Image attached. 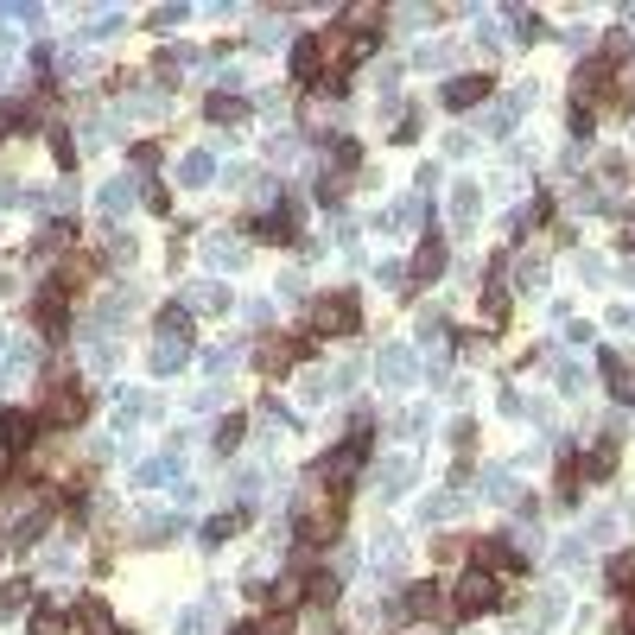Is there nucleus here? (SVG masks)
Here are the masks:
<instances>
[{"mask_svg":"<svg viewBox=\"0 0 635 635\" xmlns=\"http://www.w3.org/2000/svg\"><path fill=\"white\" fill-rule=\"evenodd\" d=\"M559 503H578V458H559Z\"/></svg>","mask_w":635,"mask_h":635,"instance_id":"e433bc0d","label":"nucleus"},{"mask_svg":"<svg viewBox=\"0 0 635 635\" xmlns=\"http://www.w3.org/2000/svg\"><path fill=\"white\" fill-rule=\"evenodd\" d=\"M185 356H191V344H159V350H153V369H159V376H172Z\"/></svg>","mask_w":635,"mask_h":635,"instance_id":"473e14b6","label":"nucleus"},{"mask_svg":"<svg viewBox=\"0 0 635 635\" xmlns=\"http://www.w3.org/2000/svg\"><path fill=\"white\" fill-rule=\"evenodd\" d=\"M305 127H331V102H312V109H305Z\"/></svg>","mask_w":635,"mask_h":635,"instance_id":"de8ad7c7","label":"nucleus"},{"mask_svg":"<svg viewBox=\"0 0 635 635\" xmlns=\"http://www.w3.org/2000/svg\"><path fill=\"white\" fill-rule=\"evenodd\" d=\"M178 471V451H165V458H153V464H140V483H165Z\"/></svg>","mask_w":635,"mask_h":635,"instance_id":"c9c22d12","label":"nucleus"},{"mask_svg":"<svg viewBox=\"0 0 635 635\" xmlns=\"http://www.w3.org/2000/svg\"><path fill=\"white\" fill-rule=\"evenodd\" d=\"M477 217V185H458V223Z\"/></svg>","mask_w":635,"mask_h":635,"instance_id":"79ce46f5","label":"nucleus"},{"mask_svg":"<svg viewBox=\"0 0 635 635\" xmlns=\"http://www.w3.org/2000/svg\"><path fill=\"white\" fill-rule=\"evenodd\" d=\"M236 527H242V514H236V508H229V514H210V521H204V546H223Z\"/></svg>","mask_w":635,"mask_h":635,"instance_id":"cd10ccee","label":"nucleus"},{"mask_svg":"<svg viewBox=\"0 0 635 635\" xmlns=\"http://www.w3.org/2000/svg\"><path fill=\"white\" fill-rule=\"evenodd\" d=\"M610 591H635V546L610 559Z\"/></svg>","mask_w":635,"mask_h":635,"instance_id":"2f4dec72","label":"nucleus"},{"mask_svg":"<svg viewBox=\"0 0 635 635\" xmlns=\"http://www.w3.org/2000/svg\"><path fill=\"white\" fill-rule=\"evenodd\" d=\"M204 109H210V122H242V115H249V102H242V96H229V90H210V102H204Z\"/></svg>","mask_w":635,"mask_h":635,"instance_id":"412c9836","label":"nucleus"},{"mask_svg":"<svg viewBox=\"0 0 635 635\" xmlns=\"http://www.w3.org/2000/svg\"><path fill=\"white\" fill-rule=\"evenodd\" d=\"M381 381H387V387L413 381V356H407V350H381Z\"/></svg>","mask_w":635,"mask_h":635,"instance_id":"b1692460","label":"nucleus"},{"mask_svg":"<svg viewBox=\"0 0 635 635\" xmlns=\"http://www.w3.org/2000/svg\"><path fill=\"white\" fill-rule=\"evenodd\" d=\"M521 566H527V553H521V546H514V540H477V572H490V578H496V572H521Z\"/></svg>","mask_w":635,"mask_h":635,"instance_id":"6e6552de","label":"nucleus"},{"mask_svg":"<svg viewBox=\"0 0 635 635\" xmlns=\"http://www.w3.org/2000/svg\"><path fill=\"white\" fill-rule=\"evenodd\" d=\"M223 305H229V292L217 280H191L185 286V312H223Z\"/></svg>","mask_w":635,"mask_h":635,"instance_id":"dca6fc26","label":"nucleus"},{"mask_svg":"<svg viewBox=\"0 0 635 635\" xmlns=\"http://www.w3.org/2000/svg\"><path fill=\"white\" fill-rule=\"evenodd\" d=\"M26 604H32V585H26V578L0 585V617H13V610H26Z\"/></svg>","mask_w":635,"mask_h":635,"instance_id":"7c9ffc66","label":"nucleus"},{"mask_svg":"<svg viewBox=\"0 0 635 635\" xmlns=\"http://www.w3.org/2000/svg\"><path fill=\"white\" fill-rule=\"evenodd\" d=\"M445 260H451V254H445V242H439V236H426V242H419V254H413V280H439V273H445Z\"/></svg>","mask_w":635,"mask_h":635,"instance_id":"a211bd4d","label":"nucleus"},{"mask_svg":"<svg viewBox=\"0 0 635 635\" xmlns=\"http://www.w3.org/2000/svg\"><path fill=\"white\" fill-rule=\"evenodd\" d=\"M572 133H578V140H591V109H585V102L572 109Z\"/></svg>","mask_w":635,"mask_h":635,"instance_id":"49530a36","label":"nucleus"},{"mask_svg":"<svg viewBox=\"0 0 635 635\" xmlns=\"http://www.w3.org/2000/svg\"><path fill=\"white\" fill-rule=\"evenodd\" d=\"M630 254H635V242H630Z\"/></svg>","mask_w":635,"mask_h":635,"instance_id":"603ef678","label":"nucleus"},{"mask_svg":"<svg viewBox=\"0 0 635 635\" xmlns=\"http://www.w3.org/2000/svg\"><path fill=\"white\" fill-rule=\"evenodd\" d=\"M178 178H185V185H210V178H217V159H210V153H185V159H178Z\"/></svg>","mask_w":635,"mask_h":635,"instance_id":"5701e85b","label":"nucleus"},{"mask_svg":"<svg viewBox=\"0 0 635 635\" xmlns=\"http://www.w3.org/2000/svg\"><path fill=\"white\" fill-rule=\"evenodd\" d=\"M337 527H344V496H331L318 514L299 521V546H324V540H337Z\"/></svg>","mask_w":635,"mask_h":635,"instance_id":"0eeeda50","label":"nucleus"},{"mask_svg":"<svg viewBox=\"0 0 635 635\" xmlns=\"http://www.w3.org/2000/svg\"><path fill=\"white\" fill-rule=\"evenodd\" d=\"M32 635H64V617H58V610H38V617H32Z\"/></svg>","mask_w":635,"mask_h":635,"instance_id":"a19ab883","label":"nucleus"},{"mask_svg":"<svg viewBox=\"0 0 635 635\" xmlns=\"http://www.w3.org/2000/svg\"><path fill=\"white\" fill-rule=\"evenodd\" d=\"M210 630H217V604H210V598H197V604L178 617V635H210Z\"/></svg>","mask_w":635,"mask_h":635,"instance_id":"aec40b11","label":"nucleus"},{"mask_svg":"<svg viewBox=\"0 0 635 635\" xmlns=\"http://www.w3.org/2000/svg\"><path fill=\"white\" fill-rule=\"evenodd\" d=\"M133 197H140V185H127V178H115V185L102 191V210H109V217H122V210H133Z\"/></svg>","mask_w":635,"mask_h":635,"instance_id":"a878e982","label":"nucleus"},{"mask_svg":"<svg viewBox=\"0 0 635 635\" xmlns=\"http://www.w3.org/2000/svg\"><path fill=\"white\" fill-rule=\"evenodd\" d=\"M236 363H242V350H236V344H223V350H210V356H204V369H210V376H229Z\"/></svg>","mask_w":635,"mask_h":635,"instance_id":"72a5a7b5","label":"nucleus"},{"mask_svg":"<svg viewBox=\"0 0 635 635\" xmlns=\"http://www.w3.org/2000/svg\"><path fill=\"white\" fill-rule=\"evenodd\" d=\"M133 165H140V172H153V165H159V146H153V140H146V146H133Z\"/></svg>","mask_w":635,"mask_h":635,"instance_id":"a18cd8bd","label":"nucleus"},{"mask_svg":"<svg viewBox=\"0 0 635 635\" xmlns=\"http://www.w3.org/2000/svg\"><path fill=\"white\" fill-rule=\"evenodd\" d=\"M439 96H445V109H477V102L490 96V77H451Z\"/></svg>","mask_w":635,"mask_h":635,"instance_id":"ddd939ff","label":"nucleus"},{"mask_svg":"<svg viewBox=\"0 0 635 635\" xmlns=\"http://www.w3.org/2000/svg\"><path fill=\"white\" fill-rule=\"evenodd\" d=\"M312 324H318L324 337H350V331L363 324V305H356V292H331V299H318V305H312Z\"/></svg>","mask_w":635,"mask_h":635,"instance_id":"f03ea898","label":"nucleus"},{"mask_svg":"<svg viewBox=\"0 0 635 635\" xmlns=\"http://www.w3.org/2000/svg\"><path fill=\"white\" fill-rule=\"evenodd\" d=\"M400 604H407V617H439V610H445V591H439L432 578H419V585H407Z\"/></svg>","mask_w":635,"mask_h":635,"instance_id":"4468645a","label":"nucleus"},{"mask_svg":"<svg viewBox=\"0 0 635 635\" xmlns=\"http://www.w3.org/2000/svg\"><path fill=\"white\" fill-rule=\"evenodd\" d=\"M381 496H400V490H407V483H413V464H407V458H394V464H381Z\"/></svg>","mask_w":635,"mask_h":635,"instance_id":"393cba45","label":"nucleus"},{"mask_svg":"<svg viewBox=\"0 0 635 635\" xmlns=\"http://www.w3.org/2000/svg\"><path fill=\"white\" fill-rule=\"evenodd\" d=\"M623 635H635V598H630V610H623Z\"/></svg>","mask_w":635,"mask_h":635,"instance_id":"8fccbe9b","label":"nucleus"},{"mask_svg":"<svg viewBox=\"0 0 635 635\" xmlns=\"http://www.w3.org/2000/svg\"><path fill=\"white\" fill-rule=\"evenodd\" d=\"M90 413V394H83V381L58 376L51 381V400H45V426H70V419H83Z\"/></svg>","mask_w":635,"mask_h":635,"instance_id":"39448f33","label":"nucleus"},{"mask_svg":"<svg viewBox=\"0 0 635 635\" xmlns=\"http://www.w3.org/2000/svg\"><path fill=\"white\" fill-rule=\"evenodd\" d=\"M578 471H585V477H610V471H617V451H610V445H598V451H591Z\"/></svg>","mask_w":635,"mask_h":635,"instance_id":"f704fd0d","label":"nucleus"},{"mask_svg":"<svg viewBox=\"0 0 635 635\" xmlns=\"http://www.w3.org/2000/svg\"><path fill=\"white\" fill-rule=\"evenodd\" d=\"M32 312H38V331H45V337L58 344V337H64V286L51 280V286L38 292V305H32Z\"/></svg>","mask_w":635,"mask_h":635,"instance_id":"9d476101","label":"nucleus"},{"mask_svg":"<svg viewBox=\"0 0 635 635\" xmlns=\"http://www.w3.org/2000/svg\"><path fill=\"white\" fill-rule=\"evenodd\" d=\"M604 381H610V394H617L623 407H635V369L617 356V350H604Z\"/></svg>","mask_w":635,"mask_h":635,"instance_id":"2eb2a0df","label":"nucleus"},{"mask_svg":"<svg viewBox=\"0 0 635 635\" xmlns=\"http://www.w3.org/2000/svg\"><path fill=\"white\" fill-rule=\"evenodd\" d=\"M229 635H254V623H249V630H229Z\"/></svg>","mask_w":635,"mask_h":635,"instance_id":"3c124183","label":"nucleus"},{"mask_svg":"<svg viewBox=\"0 0 635 635\" xmlns=\"http://www.w3.org/2000/svg\"><path fill=\"white\" fill-rule=\"evenodd\" d=\"M305 598L312 604H331L337 598V572H305Z\"/></svg>","mask_w":635,"mask_h":635,"instance_id":"c756f323","label":"nucleus"},{"mask_svg":"<svg viewBox=\"0 0 635 635\" xmlns=\"http://www.w3.org/2000/svg\"><path fill=\"white\" fill-rule=\"evenodd\" d=\"M337 45H344V38H331V32L299 38V45H292V77H299V83H318V77H324V64L337 58Z\"/></svg>","mask_w":635,"mask_h":635,"instance_id":"20e7f679","label":"nucleus"},{"mask_svg":"<svg viewBox=\"0 0 635 635\" xmlns=\"http://www.w3.org/2000/svg\"><path fill=\"white\" fill-rule=\"evenodd\" d=\"M363 458H369V413H363V419L350 426V439H344V445H337L331 458H318V477H324L331 490H344V483H350V477L363 471Z\"/></svg>","mask_w":635,"mask_h":635,"instance_id":"f257e3e1","label":"nucleus"},{"mask_svg":"<svg viewBox=\"0 0 635 635\" xmlns=\"http://www.w3.org/2000/svg\"><path fill=\"white\" fill-rule=\"evenodd\" d=\"M305 350H312V344H299V337H267V344H260V369H267V376H286Z\"/></svg>","mask_w":635,"mask_h":635,"instance_id":"1a4fd4ad","label":"nucleus"},{"mask_svg":"<svg viewBox=\"0 0 635 635\" xmlns=\"http://www.w3.org/2000/svg\"><path fill=\"white\" fill-rule=\"evenodd\" d=\"M242 432H249V419H242V413H229V419H223V426H217V451H223V458H229V451H236V445H242Z\"/></svg>","mask_w":635,"mask_h":635,"instance_id":"c85d7f7f","label":"nucleus"},{"mask_svg":"<svg viewBox=\"0 0 635 635\" xmlns=\"http://www.w3.org/2000/svg\"><path fill=\"white\" fill-rule=\"evenodd\" d=\"M483 490H490V496L503 503V496H508V471H483Z\"/></svg>","mask_w":635,"mask_h":635,"instance_id":"c03bdc74","label":"nucleus"},{"mask_svg":"<svg viewBox=\"0 0 635 635\" xmlns=\"http://www.w3.org/2000/svg\"><path fill=\"white\" fill-rule=\"evenodd\" d=\"M331 165H337V172H356V165H363L356 140H337V146H331Z\"/></svg>","mask_w":635,"mask_h":635,"instance_id":"4c0bfd02","label":"nucleus"},{"mask_svg":"<svg viewBox=\"0 0 635 635\" xmlns=\"http://www.w3.org/2000/svg\"><path fill=\"white\" fill-rule=\"evenodd\" d=\"M496 604H503V591H496L490 572H464L458 591H451V610H458V617H490Z\"/></svg>","mask_w":635,"mask_h":635,"instance_id":"7ed1b4c3","label":"nucleus"},{"mask_svg":"<svg viewBox=\"0 0 635 635\" xmlns=\"http://www.w3.org/2000/svg\"><path fill=\"white\" fill-rule=\"evenodd\" d=\"M604 83H610V58H591V64L578 70V102H585V96H604Z\"/></svg>","mask_w":635,"mask_h":635,"instance_id":"4be33fe9","label":"nucleus"},{"mask_svg":"<svg viewBox=\"0 0 635 635\" xmlns=\"http://www.w3.org/2000/svg\"><path fill=\"white\" fill-rule=\"evenodd\" d=\"M19 115H26V102H0V133H6V127L19 122Z\"/></svg>","mask_w":635,"mask_h":635,"instance_id":"09e8293b","label":"nucleus"},{"mask_svg":"<svg viewBox=\"0 0 635 635\" xmlns=\"http://www.w3.org/2000/svg\"><path fill=\"white\" fill-rule=\"evenodd\" d=\"M508 318V299L503 292H490V305H483V324H490V331H496V324H503Z\"/></svg>","mask_w":635,"mask_h":635,"instance_id":"37998d69","label":"nucleus"},{"mask_svg":"<svg viewBox=\"0 0 635 635\" xmlns=\"http://www.w3.org/2000/svg\"><path fill=\"white\" fill-rule=\"evenodd\" d=\"M242 260H249V249H242L236 236H217V242H210V267H242Z\"/></svg>","mask_w":635,"mask_h":635,"instance_id":"bb28decb","label":"nucleus"},{"mask_svg":"<svg viewBox=\"0 0 635 635\" xmlns=\"http://www.w3.org/2000/svg\"><path fill=\"white\" fill-rule=\"evenodd\" d=\"M249 229H254V236H292V229H299V204H292V197H280L273 210H260V217H254Z\"/></svg>","mask_w":635,"mask_h":635,"instance_id":"9b49d317","label":"nucleus"},{"mask_svg":"<svg viewBox=\"0 0 635 635\" xmlns=\"http://www.w3.org/2000/svg\"><path fill=\"white\" fill-rule=\"evenodd\" d=\"M77 623H83V635H122L115 610H109L102 598H77Z\"/></svg>","mask_w":635,"mask_h":635,"instance_id":"f8f14e48","label":"nucleus"},{"mask_svg":"<svg viewBox=\"0 0 635 635\" xmlns=\"http://www.w3.org/2000/svg\"><path fill=\"white\" fill-rule=\"evenodd\" d=\"M32 432H38V419H26L19 407H6V413H0V477H6V471H13V458L32 445Z\"/></svg>","mask_w":635,"mask_h":635,"instance_id":"423d86ee","label":"nucleus"},{"mask_svg":"<svg viewBox=\"0 0 635 635\" xmlns=\"http://www.w3.org/2000/svg\"><path fill=\"white\" fill-rule=\"evenodd\" d=\"M146 413H153V400H146V394H122V426L146 419Z\"/></svg>","mask_w":635,"mask_h":635,"instance_id":"58836bf2","label":"nucleus"},{"mask_svg":"<svg viewBox=\"0 0 635 635\" xmlns=\"http://www.w3.org/2000/svg\"><path fill=\"white\" fill-rule=\"evenodd\" d=\"M45 527H51V508H32V514H19V521H13V546L26 553L32 540H45Z\"/></svg>","mask_w":635,"mask_h":635,"instance_id":"6ab92c4d","label":"nucleus"},{"mask_svg":"<svg viewBox=\"0 0 635 635\" xmlns=\"http://www.w3.org/2000/svg\"><path fill=\"white\" fill-rule=\"evenodd\" d=\"M254 635H292V617H286V610H273V617H260V623H254Z\"/></svg>","mask_w":635,"mask_h":635,"instance_id":"ea45409f","label":"nucleus"},{"mask_svg":"<svg viewBox=\"0 0 635 635\" xmlns=\"http://www.w3.org/2000/svg\"><path fill=\"white\" fill-rule=\"evenodd\" d=\"M153 331H159V344H191V312L185 305H165L153 318Z\"/></svg>","mask_w":635,"mask_h":635,"instance_id":"f3484780","label":"nucleus"}]
</instances>
